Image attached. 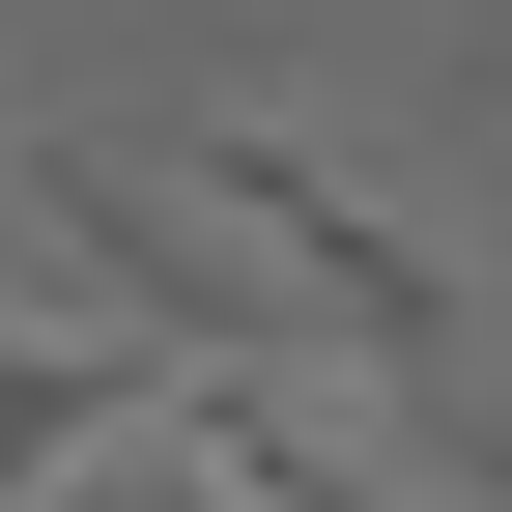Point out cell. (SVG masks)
<instances>
[{
    "instance_id": "cell-1",
    "label": "cell",
    "mask_w": 512,
    "mask_h": 512,
    "mask_svg": "<svg viewBox=\"0 0 512 512\" xmlns=\"http://www.w3.org/2000/svg\"><path fill=\"white\" fill-rule=\"evenodd\" d=\"M171 171H200V228L285 285L313 370H370V399H456V427H484V285H456V228H427L342 114H200ZM484 456H512V427H484Z\"/></svg>"
},
{
    "instance_id": "cell-2",
    "label": "cell",
    "mask_w": 512,
    "mask_h": 512,
    "mask_svg": "<svg viewBox=\"0 0 512 512\" xmlns=\"http://www.w3.org/2000/svg\"><path fill=\"white\" fill-rule=\"evenodd\" d=\"M29 256H57V285H86L143 370H228V342H285V285L200 228V171H171V143H29Z\"/></svg>"
},
{
    "instance_id": "cell-3",
    "label": "cell",
    "mask_w": 512,
    "mask_h": 512,
    "mask_svg": "<svg viewBox=\"0 0 512 512\" xmlns=\"http://www.w3.org/2000/svg\"><path fill=\"white\" fill-rule=\"evenodd\" d=\"M143 484H171V512H399V456L342 427V370H313V342L143 370Z\"/></svg>"
},
{
    "instance_id": "cell-4",
    "label": "cell",
    "mask_w": 512,
    "mask_h": 512,
    "mask_svg": "<svg viewBox=\"0 0 512 512\" xmlns=\"http://www.w3.org/2000/svg\"><path fill=\"white\" fill-rule=\"evenodd\" d=\"M143 456V342H114L57 256H0V512H86Z\"/></svg>"
},
{
    "instance_id": "cell-5",
    "label": "cell",
    "mask_w": 512,
    "mask_h": 512,
    "mask_svg": "<svg viewBox=\"0 0 512 512\" xmlns=\"http://www.w3.org/2000/svg\"><path fill=\"white\" fill-rule=\"evenodd\" d=\"M86 512H171V484H143V456H114V484H86Z\"/></svg>"
}]
</instances>
